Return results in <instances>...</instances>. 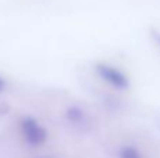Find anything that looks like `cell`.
I'll return each instance as SVG.
<instances>
[]
</instances>
